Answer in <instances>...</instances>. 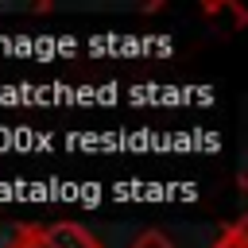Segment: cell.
<instances>
[{"mask_svg": "<svg viewBox=\"0 0 248 248\" xmlns=\"http://www.w3.org/2000/svg\"><path fill=\"white\" fill-rule=\"evenodd\" d=\"M50 248H105L89 229H81L78 221H58V225H43Z\"/></svg>", "mask_w": 248, "mask_h": 248, "instance_id": "6da1fadb", "label": "cell"}, {"mask_svg": "<svg viewBox=\"0 0 248 248\" xmlns=\"http://www.w3.org/2000/svg\"><path fill=\"white\" fill-rule=\"evenodd\" d=\"M209 248H248V225H244V221L225 225V232H221Z\"/></svg>", "mask_w": 248, "mask_h": 248, "instance_id": "7a4b0ae2", "label": "cell"}, {"mask_svg": "<svg viewBox=\"0 0 248 248\" xmlns=\"http://www.w3.org/2000/svg\"><path fill=\"white\" fill-rule=\"evenodd\" d=\"M27 232V221H0V248H19Z\"/></svg>", "mask_w": 248, "mask_h": 248, "instance_id": "3957f363", "label": "cell"}, {"mask_svg": "<svg viewBox=\"0 0 248 248\" xmlns=\"http://www.w3.org/2000/svg\"><path fill=\"white\" fill-rule=\"evenodd\" d=\"M128 248H174V240H170L167 232H159V229H147V232H140Z\"/></svg>", "mask_w": 248, "mask_h": 248, "instance_id": "277c9868", "label": "cell"}, {"mask_svg": "<svg viewBox=\"0 0 248 248\" xmlns=\"http://www.w3.org/2000/svg\"><path fill=\"white\" fill-rule=\"evenodd\" d=\"M19 248H50V240H46V232H43V225H27V232H23V240H19Z\"/></svg>", "mask_w": 248, "mask_h": 248, "instance_id": "5b68a950", "label": "cell"}]
</instances>
